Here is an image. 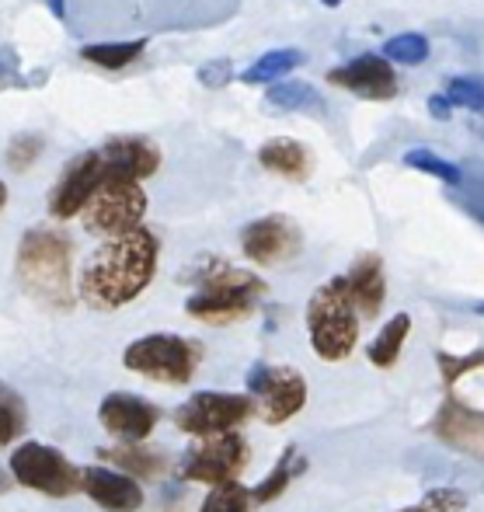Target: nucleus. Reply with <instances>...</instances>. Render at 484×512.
I'll list each match as a JSON object with an SVG mask.
<instances>
[{
  "label": "nucleus",
  "mask_w": 484,
  "mask_h": 512,
  "mask_svg": "<svg viewBox=\"0 0 484 512\" xmlns=\"http://www.w3.org/2000/svg\"><path fill=\"white\" fill-rule=\"evenodd\" d=\"M161 244L147 227L108 237L81 272V300L91 310H119L133 304L157 272Z\"/></svg>",
  "instance_id": "obj_1"
},
{
  "label": "nucleus",
  "mask_w": 484,
  "mask_h": 512,
  "mask_svg": "<svg viewBox=\"0 0 484 512\" xmlns=\"http://www.w3.org/2000/svg\"><path fill=\"white\" fill-rule=\"evenodd\" d=\"M70 241L49 227H35L21 237L18 244V283L25 286L28 297L39 304L67 310L74 304L70 290Z\"/></svg>",
  "instance_id": "obj_2"
},
{
  "label": "nucleus",
  "mask_w": 484,
  "mask_h": 512,
  "mask_svg": "<svg viewBox=\"0 0 484 512\" xmlns=\"http://www.w3.org/2000/svg\"><path fill=\"white\" fill-rule=\"evenodd\" d=\"M262 293L265 283L258 276H251L244 269H230L223 262H209L199 272V290L189 297L185 310L192 317H199V321L227 324L237 321V317H248Z\"/></svg>",
  "instance_id": "obj_3"
},
{
  "label": "nucleus",
  "mask_w": 484,
  "mask_h": 512,
  "mask_svg": "<svg viewBox=\"0 0 484 512\" xmlns=\"http://www.w3.org/2000/svg\"><path fill=\"white\" fill-rule=\"evenodd\" d=\"M307 328H310V345H314V352L321 359H328V363L345 359L356 349L359 321H356V307H352V300H349L345 276L324 283L321 290L310 297Z\"/></svg>",
  "instance_id": "obj_4"
},
{
  "label": "nucleus",
  "mask_w": 484,
  "mask_h": 512,
  "mask_svg": "<svg viewBox=\"0 0 484 512\" xmlns=\"http://www.w3.org/2000/svg\"><path fill=\"white\" fill-rule=\"evenodd\" d=\"M202 345L182 335H143L122 352L126 370L157 384H189L199 370Z\"/></svg>",
  "instance_id": "obj_5"
},
{
  "label": "nucleus",
  "mask_w": 484,
  "mask_h": 512,
  "mask_svg": "<svg viewBox=\"0 0 484 512\" xmlns=\"http://www.w3.org/2000/svg\"><path fill=\"white\" fill-rule=\"evenodd\" d=\"M81 213H84V227H88L91 234L119 237V234H126V230L140 227L143 213H147V192L140 189V182H133V178H126V175H115V171L105 168L95 196L88 199V206H84Z\"/></svg>",
  "instance_id": "obj_6"
},
{
  "label": "nucleus",
  "mask_w": 484,
  "mask_h": 512,
  "mask_svg": "<svg viewBox=\"0 0 484 512\" xmlns=\"http://www.w3.org/2000/svg\"><path fill=\"white\" fill-rule=\"evenodd\" d=\"M11 474L18 485L49 495V499H67V495L81 492V471L56 446L46 443L18 446L11 453Z\"/></svg>",
  "instance_id": "obj_7"
},
{
  "label": "nucleus",
  "mask_w": 484,
  "mask_h": 512,
  "mask_svg": "<svg viewBox=\"0 0 484 512\" xmlns=\"http://www.w3.org/2000/svg\"><path fill=\"white\" fill-rule=\"evenodd\" d=\"M248 464V443L237 432H223V436H209L199 446H192L182 460V478L199 481L209 488L237 485V474Z\"/></svg>",
  "instance_id": "obj_8"
},
{
  "label": "nucleus",
  "mask_w": 484,
  "mask_h": 512,
  "mask_svg": "<svg viewBox=\"0 0 484 512\" xmlns=\"http://www.w3.org/2000/svg\"><path fill=\"white\" fill-rule=\"evenodd\" d=\"M255 401L244 398V394H223V391H202L192 394L185 405L175 411V425L189 436H223V432H234L241 422H248Z\"/></svg>",
  "instance_id": "obj_9"
},
{
  "label": "nucleus",
  "mask_w": 484,
  "mask_h": 512,
  "mask_svg": "<svg viewBox=\"0 0 484 512\" xmlns=\"http://www.w3.org/2000/svg\"><path fill=\"white\" fill-rule=\"evenodd\" d=\"M248 391L258 401V411L269 425H283L307 401V384L290 366H265L255 363L248 373Z\"/></svg>",
  "instance_id": "obj_10"
},
{
  "label": "nucleus",
  "mask_w": 484,
  "mask_h": 512,
  "mask_svg": "<svg viewBox=\"0 0 484 512\" xmlns=\"http://www.w3.org/2000/svg\"><path fill=\"white\" fill-rule=\"evenodd\" d=\"M157 418H161L157 405H150L147 398H140V394H129V391L108 394V398L101 401V408H98V422L105 425V432L119 439V443H126V446L143 443V439L154 432Z\"/></svg>",
  "instance_id": "obj_11"
},
{
  "label": "nucleus",
  "mask_w": 484,
  "mask_h": 512,
  "mask_svg": "<svg viewBox=\"0 0 484 512\" xmlns=\"http://www.w3.org/2000/svg\"><path fill=\"white\" fill-rule=\"evenodd\" d=\"M101 175H105V164H101L98 150L77 154L74 161L67 164V171L60 175V182H56L53 196H49V213H53L56 220L77 216L84 206H88V199L95 196Z\"/></svg>",
  "instance_id": "obj_12"
},
{
  "label": "nucleus",
  "mask_w": 484,
  "mask_h": 512,
  "mask_svg": "<svg viewBox=\"0 0 484 512\" xmlns=\"http://www.w3.org/2000/svg\"><path fill=\"white\" fill-rule=\"evenodd\" d=\"M241 248L258 265L286 262V258H293L300 251V230L286 216H262V220L244 227Z\"/></svg>",
  "instance_id": "obj_13"
},
{
  "label": "nucleus",
  "mask_w": 484,
  "mask_h": 512,
  "mask_svg": "<svg viewBox=\"0 0 484 512\" xmlns=\"http://www.w3.org/2000/svg\"><path fill=\"white\" fill-rule=\"evenodd\" d=\"M331 84H338V88L352 91V95H363L370 98V102H387V98L397 95V77L394 70H390V63L384 56H356L352 63H345V67L331 70L328 74Z\"/></svg>",
  "instance_id": "obj_14"
},
{
  "label": "nucleus",
  "mask_w": 484,
  "mask_h": 512,
  "mask_svg": "<svg viewBox=\"0 0 484 512\" xmlns=\"http://www.w3.org/2000/svg\"><path fill=\"white\" fill-rule=\"evenodd\" d=\"M81 492H88L91 502L105 512H140L143 509L140 481L126 478V474L112 471V467H84Z\"/></svg>",
  "instance_id": "obj_15"
},
{
  "label": "nucleus",
  "mask_w": 484,
  "mask_h": 512,
  "mask_svg": "<svg viewBox=\"0 0 484 512\" xmlns=\"http://www.w3.org/2000/svg\"><path fill=\"white\" fill-rule=\"evenodd\" d=\"M98 154L108 171L133 178V182H143V178H150L157 168H161V150H157L150 140H143V136H119V140H108L105 147H98Z\"/></svg>",
  "instance_id": "obj_16"
},
{
  "label": "nucleus",
  "mask_w": 484,
  "mask_h": 512,
  "mask_svg": "<svg viewBox=\"0 0 484 512\" xmlns=\"http://www.w3.org/2000/svg\"><path fill=\"white\" fill-rule=\"evenodd\" d=\"M436 432L446 439V443L460 446V450L474 453V457H484V415L481 411L464 408L460 401H450L436 418Z\"/></svg>",
  "instance_id": "obj_17"
},
{
  "label": "nucleus",
  "mask_w": 484,
  "mask_h": 512,
  "mask_svg": "<svg viewBox=\"0 0 484 512\" xmlns=\"http://www.w3.org/2000/svg\"><path fill=\"white\" fill-rule=\"evenodd\" d=\"M345 286H349V300L352 307H359L366 317H377L380 304L387 297V279H384V265H380L377 255H363L352 272L345 276Z\"/></svg>",
  "instance_id": "obj_18"
},
{
  "label": "nucleus",
  "mask_w": 484,
  "mask_h": 512,
  "mask_svg": "<svg viewBox=\"0 0 484 512\" xmlns=\"http://www.w3.org/2000/svg\"><path fill=\"white\" fill-rule=\"evenodd\" d=\"M258 161H262V168L276 171V175H283V178H293V182H300V178L310 175L307 147L296 140H286V136L265 143V147L258 150Z\"/></svg>",
  "instance_id": "obj_19"
},
{
  "label": "nucleus",
  "mask_w": 484,
  "mask_h": 512,
  "mask_svg": "<svg viewBox=\"0 0 484 512\" xmlns=\"http://www.w3.org/2000/svg\"><path fill=\"white\" fill-rule=\"evenodd\" d=\"M101 457L108 464H115V471L126 474L133 481H147V478H157L164 471V453L161 450H143V446H112V450H101Z\"/></svg>",
  "instance_id": "obj_20"
},
{
  "label": "nucleus",
  "mask_w": 484,
  "mask_h": 512,
  "mask_svg": "<svg viewBox=\"0 0 484 512\" xmlns=\"http://www.w3.org/2000/svg\"><path fill=\"white\" fill-rule=\"evenodd\" d=\"M265 105L276 108V112H307L314 119H324L328 108H324V98L317 95L310 84L303 81H283V84H272L269 95H265Z\"/></svg>",
  "instance_id": "obj_21"
},
{
  "label": "nucleus",
  "mask_w": 484,
  "mask_h": 512,
  "mask_svg": "<svg viewBox=\"0 0 484 512\" xmlns=\"http://www.w3.org/2000/svg\"><path fill=\"white\" fill-rule=\"evenodd\" d=\"M300 63H303L300 49H272V53H265L262 60H255L248 70H244L241 81L244 84H272V81H279V77L293 74Z\"/></svg>",
  "instance_id": "obj_22"
},
{
  "label": "nucleus",
  "mask_w": 484,
  "mask_h": 512,
  "mask_svg": "<svg viewBox=\"0 0 484 512\" xmlns=\"http://www.w3.org/2000/svg\"><path fill=\"white\" fill-rule=\"evenodd\" d=\"M408 331H411V317L408 314H397L394 321H387L384 331H380V335L373 338V345H370V363L394 366L397 356H401V349H404V338H408Z\"/></svg>",
  "instance_id": "obj_23"
},
{
  "label": "nucleus",
  "mask_w": 484,
  "mask_h": 512,
  "mask_svg": "<svg viewBox=\"0 0 484 512\" xmlns=\"http://www.w3.org/2000/svg\"><path fill=\"white\" fill-rule=\"evenodd\" d=\"M303 467H307V460L300 457V450H296V446H290V450L283 453V460L276 464V471H272L269 478H265L262 485L255 488V495H251V499H255L258 506H262V502L279 499V495L286 492V485H290V481L303 471Z\"/></svg>",
  "instance_id": "obj_24"
},
{
  "label": "nucleus",
  "mask_w": 484,
  "mask_h": 512,
  "mask_svg": "<svg viewBox=\"0 0 484 512\" xmlns=\"http://www.w3.org/2000/svg\"><path fill=\"white\" fill-rule=\"evenodd\" d=\"M143 49H147V42H143V39L101 42V46H84L81 56H84V60H91V63H98V67H105V70H119V67H126V63H133Z\"/></svg>",
  "instance_id": "obj_25"
},
{
  "label": "nucleus",
  "mask_w": 484,
  "mask_h": 512,
  "mask_svg": "<svg viewBox=\"0 0 484 512\" xmlns=\"http://www.w3.org/2000/svg\"><path fill=\"white\" fill-rule=\"evenodd\" d=\"M25 418V401L18 398V391L0 384V450L11 446L25 432Z\"/></svg>",
  "instance_id": "obj_26"
},
{
  "label": "nucleus",
  "mask_w": 484,
  "mask_h": 512,
  "mask_svg": "<svg viewBox=\"0 0 484 512\" xmlns=\"http://www.w3.org/2000/svg\"><path fill=\"white\" fill-rule=\"evenodd\" d=\"M384 60L404 63V67H418L429 60V39L418 32H401L384 42Z\"/></svg>",
  "instance_id": "obj_27"
},
{
  "label": "nucleus",
  "mask_w": 484,
  "mask_h": 512,
  "mask_svg": "<svg viewBox=\"0 0 484 512\" xmlns=\"http://www.w3.org/2000/svg\"><path fill=\"white\" fill-rule=\"evenodd\" d=\"M404 164H408V168H415V171H425V175L439 178V182H446V185H460V168H457V164L443 161V157L432 154V150H408V154H404Z\"/></svg>",
  "instance_id": "obj_28"
},
{
  "label": "nucleus",
  "mask_w": 484,
  "mask_h": 512,
  "mask_svg": "<svg viewBox=\"0 0 484 512\" xmlns=\"http://www.w3.org/2000/svg\"><path fill=\"white\" fill-rule=\"evenodd\" d=\"M446 102L450 108H471V112H484V81L481 77H453L446 88Z\"/></svg>",
  "instance_id": "obj_29"
},
{
  "label": "nucleus",
  "mask_w": 484,
  "mask_h": 512,
  "mask_svg": "<svg viewBox=\"0 0 484 512\" xmlns=\"http://www.w3.org/2000/svg\"><path fill=\"white\" fill-rule=\"evenodd\" d=\"M199 512H248V492H244L241 485L213 488Z\"/></svg>",
  "instance_id": "obj_30"
},
{
  "label": "nucleus",
  "mask_w": 484,
  "mask_h": 512,
  "mask_svg": "<svg viewBox=\"0 0 484 512\" xmlns=\"http://www.w3.org/2000/svg\"><path fill=\"white\" fill-rule=\"evenodd\" d=\"M39 154H42V136H35V133H21L7 143V164H11L14 171H25Z\"/></svg>",
  "instance_id": "obj_31"
},
{
  "label": "nucleus",
  "mask_w": 484,
  "mask_h": 512,
  "mask_svg": "<svg viewBox=\"0 0 484 512\" xmlns=\"http://www.w3.org/2000/svg\"><path fill=\"white\" fill-rule=\"evenodd\" d=\"M464 492H453V488H439V492L425 495V512H460L464 509Z\"/></svg>",
  "instance_id": "obj_32"
},
{
  "label": "nucleus",
  "mask_w": 484,
  "mask_h": 512,
  "mask_svg": "<svg viewBox=\"0 0 484 512\" xmlns=\"http://www.w3.org/2000/svg\"><path fill=\"white\" fill-rule=\"evenodd\" d=\"M230 77H234L230 60H209L199 67V81L206 84V88H223V84H230Z\"/></svg>",
  "instance_id": "obj_33"
},
{
  "label": "nucleus",
  "mask_w": 484,
  "mask_h": 512,
  "mask_svg": "<svg viewBox=\"0 0 484 512\" xmlns=\"http://www.w3.org/2000/svg\"><path fill=\"white\" fill-rule=\"evenodd\" d=\"M429 112L436 115V119H450L453 108H450V102H446L443 95H432V98H429Z\"/></svg>",
  "instance_id": "obj_34"
},
{
  "label": "nucleus",
  "mask_w": 484,
  "mask_h": 512,
  "mask_svg": "<svg viewBox=\"0 0 484 512\" xmlns=\"http://www.w3.org/2000/svg\"><path fill=\"white\" fill-rule=\"evenodd\" d=\"M49 11L56 14V18H67V0H46Z\"/></svg>",
  "instance_id": "obj_35"
},
{
  "label": "nucleus",
  "mask_w": 484,
  "mask_h": 512,
  "mask_svg": "<svg viewBox=\"0 0 484 512\" xmlns=\"http://www.w3.org/2000/svg\"><path fill=\"white\" fill-rule=\"evenodd\" d=\"M4 203H7V185L0 182V209H4Z\"/></svg>",
  "instance_id": "obj_36"
},
{
  "label": "nucleus",
  "mask_w": 484,
  "mask_h": 512,
  "mask_svg": "<svg viewBox=\"0 0 484 512\" xmlns=\"http://www.w3.org/2000/svg\"><path fill=\"white\" fill-rule=\"evenodd\" d=\"M324 7H338V4H345V0H321Z\"/></svg>",
  "instance_id": "obj_37"
},
{
  "label": "nucleus",
  "mask_w": 484,
  "mask_h": 512,
  "mask_svg": "<svg viewBox=\"0 0 484 512\" xmlns=\"http://www.w3.org/2000/svg\"><path fill=\"white\" fill-rule=\"evenodd\" d=\"M404 512H425V509H404Z\"/></svg>",
  "instance_id": "obj_38"
},
{
  "label": "nucleus",
  "mask_w": 484,
  "mask_h": 512,
  "mask_svg": "<svg viewBox=\"0 0 484 512\" xmlns=\"http://www.w3.org/2000/svg\"><path fill=\"white\" fill-rule=\"evenodd\" d=\"M481 310H484V307H481Z\"/></svg>",
  "instance_id": "obj_39"
}]
</instances>
